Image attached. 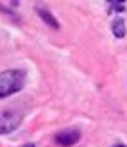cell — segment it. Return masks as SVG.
I'll return each instance as SVG.
<instances>
[{
	"label": "cell",
	"instance_id": "obj_1",
	"mask_svg": "<svg viewBox=\"0 0 127 147\" xmlns=\"http://www.w3.org/2000/svg\"><path fill=\"white\" fill-rule=\"evenodd\" d=\"M25 81H27L25 70L11 68V70L0 72V99L18 93L25 86Z\"/></svg>",
	"mask_w": 127,
	"mask_h": 147
},
{
	"label": "cell",
	"instance_id": "obj_2",
	"mask_svg": "<svg viewBox=\"0 0 127 147\" xmlns=\"http://www.w3.org/2000/svg\"><path fill=\"white\" fill-rule=\"evenodd\" d=\"M24 122V113L13 108H0V135H9Z\"/></svg>",
	"mask_w": 127,
	"mask_h": 147
},
{
	"label": "cell",
	"instance_id": "obj_3",
	"mask_svg": "<svg viewBox=\"0 0 127 147\" xmlns=\"http://www.w3.org/2000/svg\"><path fill=\"white\" fill-rule=\"evenodd\" d=\"M79 140H81V131L77 127L59 131V133L56 135V144L59 147H72V145H75Z\"/></svg>",
	"mask_w": 127,
	"mask_h": 147
},
{
	"label": "cell",
	"instance_id": "obj_4",
	"mask_svg": "<svg viewBox=\"0 0 127 147\" xmlns=\"http://www.w3.org/2000/svg\"><path fill=\"white\" fill-rule=\"evenodd\" d=\"M36 13H38V16L43 20V24H47L48 27H52V29H59V22H57V18L54 16V14L50 13V9H47V7H41V5H38L36 7Z\"/></svg>",
	"mask_w": 127,
	"mask_h": 147
},
{
	"label": "cell",
	"instance_id": "obj_5",
	"mask_svg": "<svg viewBox=\"0 0 127 147\" xmlns=\"http://www.w3.org/2000/svg\"><path fill=\"white\" fill-rule=\"evenodd\" d=\"M111 32H113L115 38H118V40L125 38V22L122 18L113 20V22H111Z\"/></svg>",
	"mask_w": 127,
	"mask_h": 147
},
{
	"label": "cell",
	"instance_id": "obj_6",
	"mask_svg": "<svg viewBox=\"0 0 127 147\" xmlns=\"http://www.w3.org/2000/svg\"><path fill=\"white\" fill-rule=\"evenodd\" d=\"M109 7H111V11H118V13H124L127 9L125 2H109Z\"/></svg>",
	"mask_w": 127,
	"mask_h": 147
},
{
	"label": "cell",
	"instance_id": "obj_7",
	"mask_svg": "<svg viewBox=\"0 0 127 147\" xmlns=\"http://www.w3.org/2000/svg\"><path fill=\"white\" fill-rule=\"evenodd\" d=\"M22 147H36L34 144H31V142H29V144H25V145H22Z\"/></svg>",
	"mask_w": 127,
	"mask_h": 147
},
{
	"label": "cell",
	"instance_id": "obj_8",
	"mask_svg": "<svg viewBox=\"0 0 127 147\" xmlns=\"http://www.w3.org/2000/svg\"><path fill=\"white\" fill-rule=\"evenodd\" d=\"M111 147H127V145H124V144H115V145H111Z\"/></svg>",
	"mask_w": 127,
	"mask_h": 147
},
{
	"label": "cell",
	"instance_id": "obj_9",
	"mask_svg": "<svg viewBox=\"0 0 127 147\" xmlns=\"http://www.w3.org/2000/svg\"><path fill=\"white\" fill-rule=\"evenodd\" d=\"M0 11H5V13H7V9H4V7H2V5H0Z\"/></svg>",
	"mask_w": 127,
	"mask_h": 147
}]
</instances>
